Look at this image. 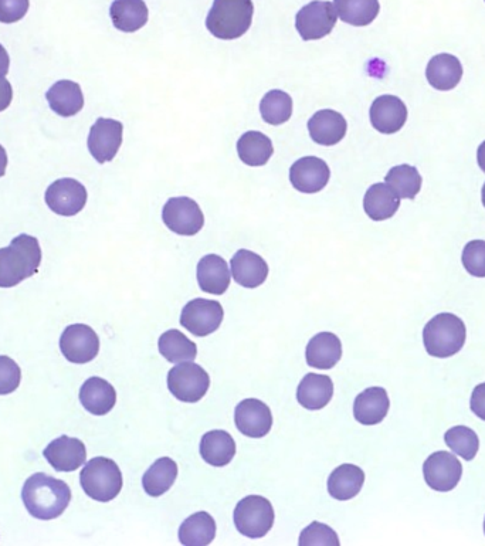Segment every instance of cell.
I'll return each mask as SVG.
<instances>
[{
  "mask_svg": "<svg viewBox=\"0 0 485 546\" xmlns=\"http://www.w3.org/2000/svg\"><path fill=\"white\" fill-rule=\"evenodd\" d=\"M22 500L32 517L40 521L56 520L64 514L71 501V490L64 481L44 473L27 478Z\"/></svg>",
  "mask_w": 485,
  "mask_h": 546,
  "instance_id": "6da1fadb",
  "label": "cell"
},
{
  "mask_svg": "<svg viewBox=\"0 0 485 546\" xmlns=\"http://www.w3.org/2000/svg\"><path fill=\"white\" fill-rule=\"evenodd\" d=\"M42 264L39 240L29 234H20L5 249H0V288L18 286L35 276Z\"/></svg>",
  "mask_w": 485,
  "mask_h": 546,
  "instance_id": "7a4b0ae2",
  "label": "cell"
},
{
  "mask_svg": "<svg viewBox=\"0 0 485 546\" xmlns=\"http://www.w3.org/2000/svg\"><path fill=\"white\" fill-rule=\"evenodd\" d=\"M253 15L252 0H215L206 27L217 39H239L252 26Z\"/></svg>",
  "mask_w": 485,
  "mask_h": 546,
  "instance_id": "3957f363",
  "label": "cell"
},
{
  "mask_svg": "<svg viewBox=\"0 0 485 546\" xmlns=\"http://www.w3.org/2000/svg\"><path fill=\"white\" fill-rule=\"evenodd\" d=\"M466 325L457 315L442 312L427 322L423 342L427 354L434 358H450L466 344Z\"/></svg>",
  "mask_w": 485,
  "mask_h": 546,
  "instance_id": "277c9868",
  "label": "cell"
},
{
  "mask_svg": "<svg viewBox=\"0 0 485 546\" xmlns=\"http://www.w3.org/2000/svg\"><path fill=\"white\" fill-rule=\"evenodd\" d=\"M80 483L91 500L110 503L122 490L120 467L107 457H96L81 470Z\"/></svg>",
  "mask_w": 485,
  "mask_h": 546,
  "instance_id": "5b68a950",
  "label": "cell"
},
{
  "mask_svg": "<svg viewBox=\"0 0 485 546\" xmlns=\"http://www.w3.org/2000/svg\"><path fill=\"white\" fill-rule=\"evenodd\" d=\"M234 525L244 537L257 539L266 537L274 525V508L267 498L249 495L236 505Z\"/></svg>",
  "mask_w": 485,
  "mask_h": 546,
  "instance_id": "8992f818",
  "label": "cell"
},
{
  "mask_svg": "<svg viewBox=\"0 0 485 546\" xmlns=\"http://www.w3.org/2000/svg\"><path fill=\"white\" fill-rule=\"evenodd\" d=\"M209 386V373L202 366L192 362H181L168 373V388L181 402H199L205 398Z\"/></svg>",
  "mask_w": 485,
  "mask_h": 546,
  "instance_id": "52a82bcc",
  "label": "cell"
},
{
  "mask_svg": "<svg viewBox=\"0 0 485 546\" xmlns=\"http://www.w3.org/2000/svg\"><path fill=\"white\" fill-rule=\"evenodd\" d=\"M338 15L334 3L314 0L304 6L295 18V27L305 42L320 40L330 35L337 25Z\"/></svg>",
  "mask_w": 485,
  "mask_h": 546,
  "instance_id": "ba28073f",
  "label": "cell"
},
{
  "mask_svg": "<svg viewBox=\"0 0 485 546\" xmlns=\"http://www.w3.org/2000/svg\"><path fill=\"white\" fill-rule=\"evenodd\" d=\"M60 351L71 364H88L100 352V338L86 324L69 325L61 334Z\"/></svg>",
  "mask_w": 485,
  "mask_h": 546,
  "instance_id": "9c48e42d",
  "label": "cell"
},
{
  "mask_svg": "<svg viewBox=\"0 0 485 546\" xmlns=\"http://www.w3.org/2000/svg\"><path fill=\"white\" fill-rule=\"evenodd\" d=\"M223 317H225V311L220 303L196 298L183 307L181 325L196 337H208L219 330Z\"/></svg>",
  "mask_w": 485,
  "mask_h": 546,
  "instance_id": "30bf717a",
  "label": "cell"
},
{
  "mask_svg": "<svg viewBox=\"0 0 485 546\" xmlns=\"http://www.w3.org/2000/svg\"><path fill=\"white\" fill-rule=\"evenodd\" d=\"M162 219L166 227L179 236H195L205 225L202 209L189 198L169 199L162 210Z\"/></svg>",
  "mask_w": 485,
  "mask_h": 546,
  "instance_id": "8fae6325",
  "label": "cell"
},
{
  "mask_svg": "<svg viewBox=\"0 0 485 546\" xmlns=\"http://www.w3.org/2000/svg\"><path fill=\"white\" fill-rule=\"evenodd\" d=\"M423 476L432 490L449 493L460 483L463 466L449 451H436L423 464Z\"/></svg>",
  "mask_w": 485,
  "mask_h": 546,
  "instance_id": "7c38bea8",
  "label": "cell"
},
{
  "mask_svg": "<svg viewBox=\"0 0 485 546\" xmlns=\"http://www.w3.org/2000/svg\"><path fill=\"white\" fill-rule=\"evenodd\" d=\"M44 199L56 215L76 216L86 206L87 189L76 179H59L47 188Z\"/></svg>",
  "mask_w": 485,
  "mask_h": 546,
  "instance_id": "4fadbf2b",
  "label": "cell"
},
{
  "mask_svg": "<svg viewBox=\"0 0 485 546\" xmlns=\"http://www.w3.org/2000/svg\"><path fill=\"white\" fill-rule=\"evenodd\" d=\"M124 125L120 121L98 118L88 135V151L100 164L111 162L122 144Z\"/></svg>",
  "mask_w": 485,
  "mask_h": 546,
  "instance_id": "5bb4252c",
  "label": "cell"
},
{
  "mask_svg": "<svg viewBox=\"0 0 485 546\" xmlns=\"http://www.w3.org/2000/svg\"><path fill=\"white\" fill-rule=\"evenodd\" d=\"M331 178L330 166L317 156L298 159L290 169V181L301 193H318L328 185Z\"/></svg>",
  "mask_w": 485,
  "mask_h": 546,
  "instance_id": "9a60e30c",
  "label": "cell"
},
{
  "mask_svg": "<svg viewBox=\"0 0 485 546\" xmlns=\"http://www.w3.org/2000/svg\"><path fill=\"white\" fill-rule=\"evenodd\" d=\"M234 422L244 436L261 439L269 434L273 426V415L269 406L261 400L246 399L237 405Z\"/></svg>",
  "mask_w": 485,
  "mask_h": 546,
  "instance_id": "2e32d148",
  "label": "cell"
},
{
  "mask_svg": "<svg viewBox=\"0 0 485 546\" xmlns=\"http://www.w3.org/2000/svg\"><path fill=\"white\" fill-rule=\"evenodd\" d=\"M43 456L54 470L71 473L86 463V444L74 437L61 436L44 449Z\"/></svg>",
  "mask_w": 485,
  "mask_h": 546,
  "instance_id": "e0dca14e",
  "label": "cell"
},
{
  "mask_svg": "<svg viewBox=\"0 0 485 546\" xmlns=\"http://www.w3.org/2000/svg\"><path fill=\"white\" fill-rule=\"evenodd\" d=\"M369 115L376 131L392 135L405 127L408 121V107L399 97L381 96L373 101Z\"/></svg>",
  "mask_w": 485,
  "mask_h": 546,
  "instance_id": "ac0fdd59",
  "label": "cell"
},
{
  "mask_svg": "<svg viewBox=\"0 0 485 546\" xmlns=\"http://www.w3.org/2000/svg\"><path fill=\"white\" fill-rule=\"evenodd\" d=\"M348 124L342 114L334 110H322L312 115L308 121V131L315 144L334 147L347 134Z\"/></svg>",
  "mask_w": 485,
  "mask_h": 546,
  "instance_id": "d6986e66",
  "label": "cell"
},
{
  "mask_svg": "<svg viewBox=\"0 0 485 546\" xmlns=\"http://www.w3.org/2000/svg\"><path fill=\"white\" fill-rule=\"evenodd\" d=\"M232 277L237 284L246 288H257L269 276V266L259 254L250 250H239L232 259Z\"/></svg>",
  "mask_w": 485,
  "mask_h": 546,
  "instance_id": "ffe728a7",
  "label": "cell"
},
{
  "mask_svg": "<svg viewBox=\"0 0 485 546\" xmlns=\"http://www.w3.org/2000/svg\"><path fill=\"white\" fill-rule=\"evenodd\" d=\"M390 400L383 388H369L356 396L354 416L361 425H379L388 416Z\"/></svg>",
  "mask_w": 485,
  "mask_h": 546,
  "instance_id": "44dd1931",
  "label": "cell"
},
{
  "mask_svg": "<svg viewBox=\"0 0 485 546\" xmlns=\"http://www.w3.org/2000/svg\"><path fill=\"white\" fill-rule=\"evenodd\" d=\"M80 402L91 415L104 416L114 409L117 392L103 378H90L80 389Z\"/></svg>",
  "mask_w": 485,
  "mask_h": 546,
  "instance_id": "7402d4cb",
  "label": "cell"
},
{
  "mask_svg": "<svg viewBox=\"0 0 485 546\" xmlns=\"http://www.w3.org/2000/svg\"><path fill=\"white\" fill-rule=\"evenodd\" d=\"M426 78L436 90L450 91L459 86L463 78V66L453 54H437L427 64Z\"/></svg>",
  "mask_w": 485,
  "mask_h": 546,
  "instance_id": "603a6c76",
  "label": "cell"
},
{
  "mask_svg": "<svg viewBox=\"0 0 485 546\" xmlns=\"http://www.w3.org/2000/svg\"><path fill=\"white\" fill-rule=\"evenodd\" d=\"M198 283L200 290L213 295L225 294L230 286L229 266L223 257L209 254L203 257L198 264Z\"/></svg>",
  "mask_w": 485,
  "mask_h": 546,
  "instance_id": "cb8c5ba5",
  "label": "cell"
},
{
  "mask_svg": "<svg viewBox=\"0 0 485 546\" xmlns=\"http://www.w3.org/2000/svg\"><path fill=\"white\" fill-rule=\"evenodd\" d=\"M334 396V383L330 376L308 373L297 389V399L304 409L321 410Z\"/></svg>",
  "mask_w": 485,
  "mask_h": 546,
  "instance_id": "d4e9b609",
  "label": "cell"
},
{
  "mask_svg": "<svg viewBox=\"0 0 485 546\" xmlns=\"http://www.w3.org/2000/svg\"><path fill=\"white\" fill-rule=\"evenodd\" d=\"M305 356L307 364L312 368H334L342 358L341 339L331 332H321L308 342Z\"/></svg>",
  "mask_w": 485,
  "mask_h": 546,
  "instance_id": "484cf974",
  "label": "cell"
},
{
  "mask_svg": "<svg viewBox=\"0 0 485 546\" xmlns=\"http://www.w3.org/2000/svg\"><path fill=\"white\" fill-rule=\"evenodd\" d=\"M52 111L60 117H74L83 110L84 96L81 87L70 80L57 81L46 94Z\"/></svg>",
  "mask_w": 485,
  "mask_h": 546,
  "instance_id": "4316f807",
  "label": "cell"
},
{
  "mask_svg": "<svg viewBox=\"0 0 485 546\" xmlns=\"http://www.w3.org/2000/svg\"><path fill=\"white\" fill-rule=\"evenodd\" d=\"M365 483V473L354 464H342L332 471L328 478V491L334 500L348 501L361 493Z\"/></svg>",
  "mask_w": 485,
  "mask_h": 546,
  "instance_id": "83f0119b",
  "label": "cell"
},
{
  "mask_svg": "<svg viewBox=\"0 0 485 546\" xmlns=\"http://www.w3.org/2000/svg\"><path fill=\"white\" fill-rule=\"evenodd\" d=\"M400 208L398 193L386 183H375L368 189L364 198L366 215L375 222H383L396 215Z\"/></svg>",
  "mask_w": 485,
  "mask_h": 546,
  "instance_id": "f1b7e54d",
  "label": "cell"
},
{
  "mask_svg": "<svg viewBox=\"0 0 485 546\" xmlns=\"http://www.w3.org/2000/svg\"><path fill=\"white\" fill-rule=\"evenodd\" d=\"M236 443L225 430H212L200 440V456L213 467H225L232 463Z\"/></svg>",
  "mask_w": 485,
  "mask_h": 546,
  "instance_id": "f546056e",
  "label": "cell"
},
{
  "mask_svg": "<svg viewBox=\"0 0 485 546\" xmlns=\"http://www.w3.org/2000/svg\"><path fill=\"white\" fill-rule=\"evenodd\" d=\"M115 29L134 33L147 25L149 12L144 0H115L110 9Z\"/></svg>",
  "mask_w": 485,
  "mask_h": 546,
  "instance_id": "4dcf8cb0",
  "label": "cell"
},
{
  "mask_svg": "<svg viewBox=\"0 0 485 546\" xmlns=\"http://www.w3.org/2000/svg\"><path fill=\"white\" fill-rule=\"evenodd\" d=\"M176 477H178V464L169 457H162L148 468L147 473L142 477V486L145 493L151 497H161L171 490Z\"/></svg>",
  "mask_w": 485,
  "mask_h": 546,
  "instance_id": "1f68e13d",
  "label": "cell"
},
{
  "mask_svg": "<svg viewBox=\"0 0 485 546\" xmlns=\"http://www.w3.org/2000/svg\"><path fill=\"white\" fill-rule=\"evenodd\" d=\"M216 537V522L208 512L200 511L186 518L179 528L182 545H209Z\"/></svg>",
  "mask_w": 485,
  "mask_h": 546,
  "instance_id": "d6a6232c",
  "label": "cell"
},
{
  "mask_svg": "<svg viewBox=\"0 0 485 546\" xmlns=\"http://www.w3.org/2000/svg\"><path fill=\"white\" fill-rule=\"evenodd\" d=\"M237 154L246 165L263 166L274 154L273 142L259 131H249L237 142Z\"/></svg>",
  "mask_w": 485,
  "mask_h": 546,
  "instance_id": "836d02e7",
  "label": "cell"
},
{
  "mask_svg": "<svg viewBox=\"0 0 485 546\" xmlns=\"http://www.w3.org/2000/svg\"><path fill=\"white\" fill-rule=\"evenodd\" d=\"M335 10L342 22L351 26H368L378 18L379 0H334Z\"/></svg>",
  "mask_w": 485,
  "mask_h": 546,
  "instance_id": "e575fe53",
  "label": "cell"
},
{
  "mask_svg": "<svg viewBox=\"0 0 485 546\" xmlns=\"http://www.w3.org/2000/svg\"><path fill=\"white\" fill-rule=\"evenodd\" d=\"M159 352L171 364L195 361L198 347L181 331L169 330L159 338Z\"/></svg>",
  "mask_w": 485,
  "mask_h": 546,
  "instance_id": "d590c367",
  "label": "cell"
},
{
  "mask_svg": "<svg viewBox=\"0 0 485 546\" xmlns=\"http://www.w3.org/2000/svg\"><path fill=\"white\" fill-rule=\"evenodd\" d=\"M385 182L398 193L400 199L413 200L422 189L423 179L415 166L399 165L390 169Z\"/></svg>",
  "mask_w": 485,
  "mask_h": 546,
  "instance_id": "8d00e7d4",
  "label": "cell"
},
{
  "mask_svg": "<svg viewBox=\"0 0 485 546\" xmlns=\"http://www.w3.org/2000/svg\"><path fill=\"white\" fill-rule=\"evenodd\" d=\"M260 113L267 124L283 125L293 115V98L281 90H271L260 103Z\"/></svg>",
  "mask_w": 485,
  "mask_h": 546,
  "instance_id": "74e56055",
  "label": "cell"
},
{
  "mask_svg": "<svg viewBox=\"0 0 485 546\" xmlns=\"http://www.w3.org/2000/svg\"><path fill=\"white\" fill-rule=\"evenodd\" d=\"M444 442L454 454H459L466 461L473 460L480 449L477 433L467 426L451 427L449 432L444 434Z\"/></svg>",
  "mask_w": 485,
  "mask_h": 546,
  "instance_id": "f35d334b",
  "label": "cell"
},
{
  "mask_svg": "<svg viewBox=\"0 0 485 546\" xmlns=\"http://www.w3.org/2000/svg\"><path fill=\"white\" fill-rule=\"evenodd\" d=\"M464 269L468 274L478 278H485V242L484 240H473L467 243L463 250Z\"/></svg>",
  "mask_w": 485,
  "mask_h": 546,
  "instance_id": "ab89813d",
  "label": "cell"
},
{
  "mask_svg": "<svg viewBox=\"0 0 485 546\" xmlns=\"http://www.w3.org/2000/svg\"><path fill=\"white\" fill-rule=\"evenodd\" d=\"M300 545H339V539L337 532L334 529L328 527V525L321 524V522H312L310 527L304 529L301 532Z\"/></svg>",
  "mask_w": 485,
  "mask_h": 546,
  "instance_id": "60d3db41",
  "label": "cell"
},
{
  "mask_svg": "<svg viewBox=\"0 0 485 546\" xmlns=\"http://www.w3.org/2000/svg\"><path fill=\"white\" fill-rule=\"evenodd\" d=\"M22 381V371L9 356H0V396L15 392Z\"/></svg>",
  "mask_w": 485,
  "mask_h": 546,
  "instance_id": "b9f144b4",
  "label": "cell"
},
{
  "mask_svg": "<svg viewBox=\"0 0 485 546\" xmlns=\"http://www.w3.org/2000/svg\"><path fill=\"white\" fill-rule=\"evenodd\" d=\"M29 0H0V22L10 25L25 18Z\"/></svg>",
  "mask_w": 485,
  "mask_h": 546,
  "instance_id": "7bdbcfd3",
  "label": "cell"
},
{
  "mask_svg": "<svg viewBox=\"0 0 485 546\" xmlns=\"http://www.w3.org/2000/svg\"><path fill=\"white\" fill-rule=\"evenodd\" d=\"M470 405L474 415L480 417V419L485 422V383H480V385L476 386V389L473 390Z\"/></svg>",
  "mask_w": 485,
  "mask_h": 546,
  "instance_id": "ee69618b",
  "label": "cell"
},
{
  "mask_svg": "<svg viewBox=\"0 0 485 546\" xmlns=\"http://www.w3.org/2000/svg\"><path fill=\"white\" fill-rule=\"evenodd\" d=\"M13 100V88L6 77L0 76V113L8 110Z\"/></svg>",
  "mask_w": 485,
  "mask_h": 546,
  "instance_id": "f6af8a7d",
  "label": "cell"
},
{
  "mask_svg": "<svg viewBox=\"0 0 485 546\" xmlns=\"http://www.w3.org/2000/svg\"><path fill=\"white\" fill-rule=\"evenodd\" d=\"M10 59L5 47L0 44V76L6 77L9 73Z\"/></svg>",
  "mask_w": 485,
  "mask_h": 546,
  "instance_id": "bcb514c9",
  "label": "cell"
},
{
  "mask_svg": "<svg viewBox=\"0 0 485 546\" xmlns=\"http://www.w3.org/2000/svg\"><path fill=\"white\" fill-rule=\"evenodd\" d=\"M6 168H8V154H6V149L0 145V178L5 176Z\"/></svg>",
  "mask_w": 485,
  "mask_h": 546,
  "instance_id": "7dc6e473",
  "label": "cell"
},
{
  "mask_svg": "<svg viewBox=\"0 0 485 546\" xmlns=\"http://www.w3.org/2000/svg\"><path fill=\"white\" fill-rule=\"evenodd\" d=\"M477 161L481 171L485 172V141L480 145V147H478Z\"/></svg>",
  "mask_w": 485,
  "mask_h": 546,
  "instance_id": "c3c4849f",
  "label": "cell"
},
{
  "mask_svg": "<svg viewBox=\"0 0 485 546\" xmlns=\"http://www.w3.org/2000/svg\"><path fill=\"white\" fill-rule=\"evenodd\" d=\"M481 199H483V205H484V208H485V183H484V186H483V191H481Z\"/></svg>",
  "mask_w": 485,
  "mask_h": 546,
  "instance_id": "681fc988",
  "label": "cell"
},
{
  "mask_svg": "<svg viewBox=\"0 0 485 546\" xmlns=\"http://www.w3.org/2000/svg\"><path fill=\"white\" fill-rule=\"evenodd\" d=\"M484 534H485V521H484Z\"/></svg>",
  "mask_w": 485,
  "mask_h": 546,
  "instance_id": "f907efd6",
  "label": "cell"
}]
</instances>
